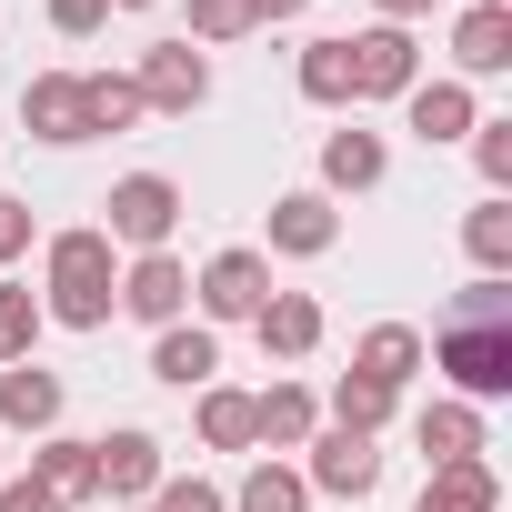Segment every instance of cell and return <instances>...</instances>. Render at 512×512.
<instances>
[{
  "instance_id": "cell-1",
  "label": "cell",
  "mask_w": 512,
  "mask_h": 512,
  "mask_svg": "<svg viewBox=\"0 0 512 512\" xmlns=\"http://www.w3.org/2000/svg\"><path fill=\"white\" fill-rule=\"evenodd\" d=\"M41 322H61V332H101L111 322V292H121V262H111V241L101 231H51V251H41Z\"/></svg>"
},
{
  "instance_id": "cell-14",
  "label": "cell",
  "mask_w": 512,
  "mask_h": 512,
  "mask_svg": "<svg viewBox=\"0 0 512 512\" xmlns=\"http://www.w3.org/2000/svg\"><path fill=\"white\" fill-rule=\"evenodd\" d=\"M312 432H322V402H312L302 382H272V392H251V442H262L272 462H282V452H302Z\"/></svg>"
},
{
  "instance_id": "cell-12",
  "label": "cell",
  "mask_w": 512,
  "mask_h": 512,
  "mask_svg": "<svg viewBox=\"0 0 512 512\" xmlns=\"http://www.w3.org/2000/svg\"><path fill=\"white\" fill-rule=\"evenodd\" d=\"M31 492H41L51 512H81V502H101L91 442H71V432H41V452H31Z\"/></svg>"
},
{
  "instance_id": "cell-15",
  "label": "cell",
  "mask_w": 512,
  "mask_h": 512,
  "mask_svg": "<svg viewBox=\"0 0 512 512\" xmlns=\"http://www.w3.org/2000/svg\"><path fill=\"white\" fill-rule=\"evenodd\" d=\"M332 241H342L332 191H282V201H272V251H292V262H322Z\"/></svg>"
},
{
  "instance_id": "cell-19",
  "label": "cell",
  "mask_w": 512,
  "mask_h": 512,
  "mask_svg": "<svg viewBox=\"0 0 512 512\" xmlns=\"http://www.w3.org/2000/svg\"><path fill=\"white\" fill-rule=\"evenodd\" d=\"M352 372L382 382V392H402V382L422 372V332H412V322H372V332L352 342Z\"/></svg>"
},
{
  "instance_id": "cell-4",
  "label": "cell",
  "mask_w": 512,
  "mask_h": 512,
  "mask_svg": "<svg viewBox=\"0 0 512 512\" xmlns=\"http://www.w3.org/2000/svg\"><path fill=\"white\" fill-rule=\"evenodd\" d=\"M191 302H201V322H251L272 302V251H211L191 272Z\"/></svg>"
},
{
  "instance_id": "cell-27",
  "label": "cell",
  "mask_w": 512,
  "mask_h": 512,
  "mask_svg": "<svg viewBox=\"0 0 512 512\" xmlns=\"http://www.w3.org/2000/svg\"><path fill=\"white\" fill-rule=\"evenodd\" d=\"M462 251H472V262H482L492 282L512 272V201H502V191H492V201H482V211L462 221Z\"/></svg>"
},
{
  "instance_id": "cell-23",
  "label": "cell",
  "mask_w": 512,
  "mask_h": 512,
  "mask_svg": "<svg viewBox=\"0 0 512 512\" xmlns=\"http://www.w3.org/2000/svg\"><path fill=\"white\" fill-rule=\"evenodd\" d=\"M231 512H312V482H302L292 462H272V452H262V462L241 472V492H231Z\"/></svg>"
},
{
  "instance_id": "cell-10",
  "label": "cell",
  "mask_w": 512,
  "mask_h": 512,
  "mask_svg": "<svg viewBox=\"0 0 512 512\" xmlns=\"http://www.w3.org/2000/svg\"><path fill=\"white\" fill-rule=\"evenodd\" d=\"M21 131H31V141H51V151L91 141V111H81V71H31V91H21Z\"/></svg>"
},
{
  "instance_id": "cell-18",
  "label": "cell",
  "mask_w": 512,
  "mask_h": 512,
  "mask_svg": "<svg viewBox=\"0 0 512 512\" xmlns=\"http://www.w3.org/2000/svg\"><path fill=\"white\" fill-rule=\"evenodd\" d=\"M251 332H262L272 362H302V352H322V302L312 292H272L262 312H251Z\"/></svg>"
},
{
  "instance_id": "cell-29",
  "label": "cell",
  "mask_w": 512,
  "mask_h": 512,
  "mask_svg": "<svg viewBox=\"0 0 512 512\" xmlns=\"http://www.w3.org/2000/svg\"><path fill=\"white\" fill-rule=\"evenodd\" d=\"M31 342H41V292L0 282V372H11V362H31Z\"/></svg>"
},
{
  "instance_id": "cell-39",
  "label": "cell",
  "mask_w": 512,
  "mask_h": 512,
  "mask_svg": "<svg viewBox=\"0 0 512 512\" xmlns=\"http://www.w3.org/2000/svg\"><path fill=\"white\" fill-rule=\"evenodd\" d=\"M111 11H161V0H111Z\"/></svg>"
},
{
  "instance_id": "cell-41",
  "label": "cell",
  "mask_w": 512,
  "mask_h": 512,
  "mask_svg": "<svg viewBox=\"0 0 512 512\" xmlns=\"http://www.w3.org/2000/svg\"><path fill=\"white\" fill-rule=\"evenodd\" d=\"M121 512H141V502H121Z\"/></svg>"
},
{
  "instance_id": "cell-37",
  "label": "cell",
  "mask_w": 512,
  "mask_h": 512,
  "mask_svg": "<svg viewBox=\"0 0 512 512\" xmlns=\"http://www.w3.org/2000/svg\"><path fill=\"white\" fill-rule=\"evenodd\" d=\"M372 11H382V21H392V31H412V21H422V11H432V0H372Z\"/></svg>"
},
{
  "instance_id": "cell-36",
  "label": "cell",
  "mask_w": 512,
  "mask_h": 512,
  "mask_svg": "<svg viewBox=\"0 0 512 512\" xmlns=\"http://www.w3.org/2000/svg\"><path fill=\"white\" fill-rule=\"evenodd\" d=\"M0 512H51V502L31 492V472H11V482H0Z\"/></svg>"
},
{
  "instance_id": "cell-34",
  "label": "cell",
  "mask_w": 512,
  "mask_h": 512,
  "mask_svg": "<svg viewBox=\"0 0 512 512\" xmlns=\"http://www.w3.org/2000/svg\"><path fill=\"white\" fill-rule=\"evenodd\" d=\"M101 21H111V0H51V31L61 41H91Z\"/></svg>"
},
{
  "instance_id": "cell-21",
  "label": "cell",
  "mask_w": 512,
  "mask_h": 512,
  "mask_svg": "<svg viewBox=\"0 0 512 512\" xmlns=\"http://www.w3.org/2000/svg\"><path fill=\"white\" fill-rule=\"evenodd\" d=\"M412 442H422L432 462H482V412H472V402H422V412H412Z\"/></svg>"
},
{
  "instance_id": "cell-6",
  "label": "cell",
  "mask_w": 512,
  "mask_h": 512,
  "mask_svg": "<svg viewBox=\"0 0 512 512\" xmlns=\"http://www.w3.org/2000/svg\"><path fill=\"white\" fill-rule=\"evenodd\" d=\"M111 312H131V322H151V332H171V322L191 312V272L171 262V251H131V272H121V292H111Z\"/></svg>"
},
{
  "instance_id": "cell-22",
  "label": "cell",
  "mask_w": 512,
  "mask_h": 512,
  "mask_svg": "<svg viewBox=\"0 0 512 512\" xmlns=\"http://www.w3.org/2000/svg\"><path fill=\"white\" fill-rule=\"evenodd\" d=\"M382 171H392L382 131H332V141H322V191H372Z\"/></svg>"
},
{
  "instance_id": "cell-9",
  "label": "cell",
  "mask_w": 512,
  "mask_h": 512,
  "mask_svg": "<svg viewBox=\"0 0 512 512\" xmlns=\"http://www.w3.org/2000/svg\"><path fill=\"white\" fill-rule=\"evenodd\" d=\"M512 71V0H462L452 21V81H492Z\"/></svg>"
},
{
  "instance_id": "cell-24",
  "label": "cell",
  "mask_w": 512,
  "mask_h": 512,
  "mask_svg": "<svg viewBox=\"0 0 512 512\" xmlns=\"http://www.w3.org/2000/svg\"><path fill=\"white\" fill-rule=\"evenodd\" d=\"M201 452H251V392H231V382H201Z\"/></svg>"
},
{
  "instance_id": "cell-25",
  "label": "cell",
  "mask_w": 512,
  "mask_h": 512,
  "mask_svg": "<svg viewBox=\"0 0 512 512\" xmlns=\"http://www.w3.org/2000/svg\"><path fill=\"white\" fill-rule=\"evenodd\" d=\"M392 412H402V392H382V382H362V372L332 382V432H362V442H372Z\"/></svg>"
},
{
  "instance_id": "cell-8",
  "label": "cell",
  "mask_w": 512,
  "mask_h": 512,
  "mask_svg": "<svg viewBox=\"0 0 512 512\" xmlns=\"http://www.w3.org/2000/svg\"><path fill=\"white\" fill-rule=\"evenodd\" d=\"M302 452H312V462H302L312 492H332V502H372V492H382V452H372L362 432H312Z\"/></svg>"
},
{
  "instance_id": "cell-35",
  "label": "cell",
  "mask_w": 512,
  "mask_h": 512,
  "mask_svg": "<svg viewBox=\"0 0 512 512\" xmlns=\"http://www.w3.org/2000/svg\"><path fill=\"white\" fill-rule=\"evenodd\" d=\"M21 251H31V201H11V191H0V272H11Z\"/></svg>"
},
{
  "instance_id": "cell-33",
  "label": "cell",
  "mask_w": 512,
  "mask_h": 512,
  "mask_svg": "<svg viewBox=\"0 0 512 512\" xmlns=\"http://www.w3.org/2000/svg\"><path fill=\"white\" fill-rule=\"evenodd\" d=\"M472 161H482V181L512 201V121H472Z\"/></svg>"
},
{
  "instance_id": "cell-26",
  "label": "cell",
  "mask_w": 512,
  "mask_h": 512,
  "mask_svg": "<svg viewBox=\"0 0 512 512\" xmlns=\"http://www.w3.org/2000/svg\"><path fill=\"white\" fill-rule=\"evenodd\" d=\"M292 81H302L312 111H342V101H352V61H342V41H302V71H292Z\"/></svg>"
},
{
  "instance_id": "cell-17",
  "label": "cell",
  "mask_w": 512,
  "mask_h": 512,
  "mask_svg": "<svg viewBox=\"0 0 512 512\" xmlns=\"http://www.w3.org/2000/svg\"><path fill=\"white\" fill-rule=\"evenodd\" d=\"M221 372V342H211V322H171V332H151V382H171V392H201Z\"/></svg>"
},
{
  "instance_id": "cell-13",
  "label": "cell",
  "mask_w": 512,
  "mask_h": 512,
  "mask_svg": "<svg viewBox=\"0 0 512 512\" xmlns=\"http://www.w3.org/2000/svg\"><path fill=\"white\" fill-rule=\"evenodd\" d=\"M402 121H412L432 151H442V141H472L482 101H472V81H452V71H442V81H412V91H402Z\"/></svg>"
},
{
  "instance_id": "cell-30",
  "label": "cell",
  "mask_w": 512,
  "mask_h": 512,
  "mask_svg": "<svg viewBox=\"0 0 512 512\" xmlns=\"http://www.w3.org/2000/svg\"><path fill=\"white\" fill-rule=\"evenodd\" d=\"M262 21H251V0H191V51H231L251 41Z\"/></svg>"
},
{
  "instance_id": "cell-20",
  "label": "cell",
  "mask_w": 512,
  "mask_h": 512,
  "mask_svg": "<svg viewBox=\"0 0 512 512\" xmlns=\"http://www.w3.org/2000/svg\"><path fill=\"white\" fill-rule=\"evenodd\" d=\"M412 512H502V472L492 462H432Z\"/></svg>"
},
{
  "instance_id": "cell-7",
  "label": "cell",
  "mask_w": 512,
  "mask_h": 512,
  "mask_svg": "<svg viewBox=\"0 0 512 512\" xmlns=\"http://www.w3.org/2000/svg\"><path fill=\"white\" fill-rule=\"evenodd\" d=\"M131 91H141V111H201L211 101V61L191 41H151L141 71H131Z\"/></svg>"
},
{
  "instance_id": "cell-40",
  "label": "cell",
  "mask_w": 512,
  "mask_h": 512,
  "mask_svg": "<svg viewBox=\"0 0 512 512\" xmlns=\"http://www.w3.org/2000/svg\"><path fill=\"white\" fill-rule=\"evenodd\" d=\"M0 482H11V452H0Z\"/></svg>"
},
{
  "instance_id": "cell-11",
  "label": "cell",
  "mask_w": 512,
  "mask_h": 512,
  "mask_svg": "<svg viewBox=\"0 0 512 512\" xmlns=\"http://www.w3.org/2000/svg\"><path fill=\"white\" fill-rule=\"evenodd\" d=\"M91 472H101V502L121 512V502H151L171 462H161V442H151V432H111V442H91Z\"/></svg>"
},
{
  "instance_id": "cell-2",
  "label": "cell",
  "mask_w": 512,
  "mask_h": 512,
  "mask_svg": "<svg viewBox=\"0 0 512 512\" xmlns=\"http://www.w3.org/2000/svg\"><path fill=\"white\" fill-rule=\"evenodd\" d=\"M101 211H111V221H101L111 251H171V231H181V181H171V171H121Z\"/></svg>"
},
{
  "instance_id": "cell-28",
  "label": "cell",
  "mask_w": 512,
  "mask_h": 512,
  "mask_svg": "<svg viewBox=\"0 0 512 512\" xmlns=\"http://www.w3.org/2000/svg\"><path fill=\"white\" fill-rule=\"evenodd\" d=\"M81 111H91V131H131V121H141L131 71H81Z\"/></svg>"
},
{
  "instance_id": "cell-32",
  "label": "cell",
  "mask_w": 512,
  "mask_h": 512,
  "mask_svg": "<svg viewBox=\"0 0 512 512\" xmlns=\"http://www.w3.org/2000/svg\"><path fill=\"white\" fill-rule=\"evenodd\" d=\"M141 512H231V492L201 482V472H161V492H151Z\"/></svg>"
},
{
  "instance_id": "cell-16",
  "label": "cell",
  "mask_w": 512,
  "mask_h": 512,
  "mask_svg": "<svg viewBox=\"0 0 512 512\" xmlns=\"http://www.w3.org/2000/svg\"><path fill=\"white\" fill-rule=\"evenodd\" d=\"M0 432H61V372H41V362H11L0 372Z\"/></svg>"
},
{
  "instance_id": "cell-31",
  "label": "cell",
  "mask_w": 512,
  "mask_h": 512,
  "mask_svg": "<svg viewBox=\"0 0 512 512\" xmlns=\"http://www.w3.org/2000/svg\"><path fill=\"white\" fill-rule=\"evenodd\" d=\"M452 322H482V332H512V282H492V272H482V282H462V292H452Z\"/></svg>"
},
{
  "instance_id": "cell-5",
  "label": "cell",
  "mask_w": 512,
  "mask_h": 512,
  "mask_svg": "<svg viewBox=\"0 0 512 512\" xmlns=\"http://www.w3.org/2000/svg\"><path fill=\"white\" fill-rule=\"evenodd\" d=\"M342 61H352V101H402V91L422 81V41H412V31H392V21L352 31V41H342Z\"/></svg>"
},
{
  "instance_id": "cell-3",
  "label": "cell",
  "mask_w": 512,
  "mask_h": 512,
  "mask_svg": "<svg viewBox=\"0 0 512 512\" xmlns=\"http://www.w3.org/2000/svg\"><path fill=\"white\" fill-rule=\"evenodd\" d=\"M422 362H442L452 372V402H502L512 392V332H482V322H442L432 342H422Z\"/></svg>"
},
{
  "instance_id": "cell-38",
  "label": "cell",
  "mask_w": 512,
  "mask_h": 512,
  "mask_svg": "<svg viewBox=\"0 0 512 512\" xmlns=\"http://www.w3.org/2000/svg\"><path fill=\"white\" fill-rule=\"evenodd\" d=\"M312 0H251V21H302Z\"/></svg>"
}]
</instances>
